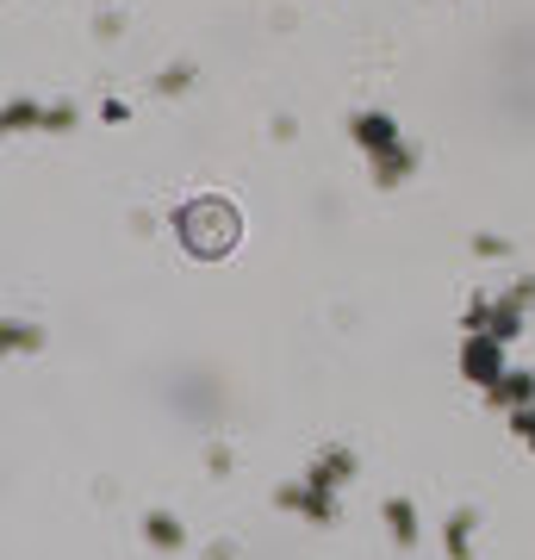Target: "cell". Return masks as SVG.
I'll list each match as a JSON object with an SVG mask.
<instances>
[{
    "instance_id": "6da1fadb",
    "label": "cell",
    "mask_w": 535,
    "mask_h": 560,
    "mask_svg": "<svg viewBox=\"0 0 535 560\" xmlns=\"http://www.w3.org/2000/svg\"><path fill=\"white\" fill-rule=\"evenodd\" d=\"M175 231H181V243H187V256H231L237 249V206L231 200H219V194H206V200H187L175 212Z\"/></svg>"
},
{
    "instance_id": "7a4b0ae2",
    "label": "cell",
    "mask_w": 535,
    "mask_h": 560,
    "mask_svg": "<svg viewBox=\"0 0 535 560\" xmlns=\"http://www.w3.org/2000/svg\"><path fill=\"white\" fill-rule=\"evenodd\" d=\"M356 143H368V156H393V150H405V138H398V125L386 119V113H361L356 119Z\"/></svg>"
},
{
    "instance_id": "3957f363",
    "label": "cell",
    "mask_w": 535,
    "mask_h": 560,
    "mask_svg": "<svg viewBox=\"0 0 535 560\" xmlns=\"http://www.w3.org/2000/svg\"><path fill=\"white\" fill-rule=\"evenodd\" d=\"M386 529L398 536V548H417V517L405 499H386Z\"/></svg>"
},
{
    "instance_id": "277c9868",
    "label": "cell",
    "mask_w": 535,
    "mask_h": 560,
    "mask_svg": "<svg viewBox=\"0 0 535 560\" xmlns=\"http://www.w3.org/2000/svg\"><path fill=\"white\" fill-rule=\"evenodd\" d=\"M467 541H474V511H461V517H449V555H455V560H467V555H474Z\"/></svg>"
},
{
    "instance_id": "5b68a950",
    "label": "cell",
    "mask_w": 535,
    "mask_h": 560,
    "mask_svg": "<svg viewBox=\"0 0 535 560\" xmlns=\"http://www.w3.org/2000/svg\"><path fill=\"white\" fill-rule=\"evenodd\" d=\"M143 529H150V541H162L168 555H175L181 541H187V536H181V523H175V517H162V511H156V517H150V523H143Z\"/></svg>"
},
{
    "instance_id": "8992f818",
    "label": "cell",
    "mask_w": 535,
    "mask_h": 560,
    "mask_svg": "<svg viewBox=\"0 0 535 560\" xmlns=\"http://www.w3.org/2000/svg\"><path fill=\"white\" fill-rule=\"evenodd\" d=\"M7 125H13V131H32V125H44V113L32 101H13L7 106Z\"/></svg>"
},
{
    "instance_id": "52a82bcc",
    "label": "cell",
    "mask_w": 535,
    "mask_h": 560,
    "mask_svg": "<svg viewBox=\"0 0 535 560\" xmlns=\"http://www.w3.org/2000/svg\"><path fill=\"white\" fill-rule=\"evenodd\" d=\"M187 81H194V62H181V69H168V75H162L156 88H162V94H181Z\"/></svg>"
},
{
    "instance_id": "ba28073f",
    "label": "cell",
    "mask_w": 535,
    "mask_h": 560,
    "mask_svg": "<svg viewBox=\"0 0 535 560\" xmlns=\"http://www.w3.org/2000/svg\"><path fill=\"white\" fill-rule=\"evenodd\" d=\"M44 125H50V131H69V125H75V113H69V106H50V113H44Z\"/></svg>"
},
{
    "instance_id": "9c48e42d",
    "label": "cell",
    "mask_w": 535,
    "mask_h": 560,
    "mask_svg": "<svg viewBox=\"0 0 535 560\" xmlns=\"http://www.w3.org/2000/svg\"><path fill=\"white\" fill-rule=\"evenodd\" d=\"M7 342H13V349H32V342H38V330H25V324H7Z\"/></svg>"
},
{
    "instance_id": "30bf717a",
    "label": "cell",
    "mask_w": 535,
    "mask_h": 560,
    "mask_svg": "<svg viewBox=\"0 0 535 560\" xmlns=\"http://www.w3.org/2000/svg\"><path fill=\"white\" fill-rule=\"evenodd\" d=\"M504 249H511V243H498V237H474V256H486V261L504 256Z\"/></svg>"
}]
</instances>
